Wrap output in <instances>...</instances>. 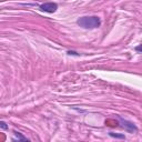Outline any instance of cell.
I'll list each match as a JSON object with an SVG mask.
<instances>
[{"label": "cell", "instance_id": "cell-1", "mask_svg": "<svg viewBox=\"0 0 142 142\" xmlns=\"http://www.w3.org/2000/svg\"><path fill=\"white\" fill-rule=\"evenodd\" d=\"M77 22L83 28H97L100 26V19L98 17H82L78 19Z\"/></svg>", "mask_w": 142, "mask_h": 142}, {"label": "cell", "instance_id": "cell-2", "mask_svg": "<svg viewBox=\"0 0 142 142\" xmlns=\"http://www.w3.org/2000/svg\"><path fill=\"white\" fill-rule=\"evenodd\" d=\"M57 8H58V6H57L56 3L53 2H48V3H43L40 6V9L42 11H46V12H54L57 10Z\"/></svg>", "mask_w": 142, "mask_h": 142}, {"label": "cell", "instance_id": "cell-3", "mask_svg": "<svg viewBox=\"0 0 142 142\" xmlns=\"http://www.w3.org/2000/svg\"><path fill=\"white\" fill-rule=\"evenodd\" d=\"M0 127H1V128H3V129H7V128H8V127L6 125V123H4V122H2V121L0 122Z\"/></svg>", "mask_w": 142, "mask_h": 142}, {"label": "cell", "instance_id": "cell-4", "mask_svg": "<svg viewBox=\"0 0 142 142\" xmlns=\"http://www.w3.org/2000/svg\"><path fill=\"white\" fill-rule=\"evenodd\" d=\"M110 135H112V136H117V138H124L123 135H117V134H114V133H110Z\"/></svg>", "mask_w": 142, "mask_h": 142}]
</instances>
